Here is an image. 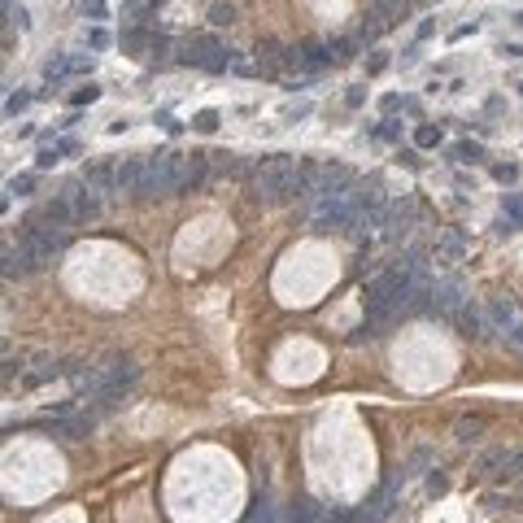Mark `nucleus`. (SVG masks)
I'll list each match as a JSON object with an SVG mask.
<instances>
[{
  "instance_id": "nucleus-1",
  "label": "nucleus",
  "mask_w": 523,
  "mask_h": 523,
  "mask_svg": "<svg viewBox=\"0 0 523 523\" xmlns=\"http://www.w3.org/2000/svg\"><path fill=\"white\" fill-rule=\"evenodd\" d=\"M305 192H310V170L296 166L288 153L266 157L262 166H253V175H248V196H253L257 205H292V201H301Z\"/></svg>"
},
{
  "instance_id": "nucleus-2",
  "label": "nucleus",
  "mask_w": 523,
  "mask_h": 523,
  "mask_svg": "<svg viewBox=\"0 0 523 523\" xmlns=\"http://www.w3.org/2000/svg\"><path fill=\"white\" fill-rule=\"evenodd\" d=\"M183 162H188V153H157V157L149 162L144 179H140L136 196L140 201H149V196H175V192H179V179H183Z\"/></svg>"
},
{
  "instance_id": "nucleus-3",
  "label": "nucleus",
  "mask_w": 523,
  "mask_h": 523,
  "mask_svg": "<svg viewBox=\"0 0 523 523\" xmlns=\"http://www.w3.org/2000/svg\"><path fill=\"white\" fill-rule=\"evenodd\" d=\"M353 218H358V196L344 188V192H323L314 201V214H310V227L318 235L327 231H340V227H353Z\"/></svg>"
},
{
  "instance_id": "nucleus-4",
  "label": "nucleus",
  "mask_w": 523,
  "mask_h": 523,
  "mask_svg": "<svg viewBox=\"0 0 523 523\" xmlns=\"http://www.w3.org/2000/svg\"><path fill=\"white\" fill-rule=\"evenodd\" d=\"M18 244L27 248V253L35 257V266L44 270V266H49V262L66 248V231H62V227H44L40 218H27V222H22V240H18Z\"/></svg>"
},
{
  "instance_id": "nucleus-5",
  "label": "nucleus",
  "mask_w": 523,
  "mask_h": 523,
  "mask_svg": "<svg viewBox=\"0 0 523 523\" xmlns=\"http://www.w3.org/2000/svg\"><path fill=\"white\" fill-rule=\"evenodd\" d=\"M179 62L192 66V70H209V75H218V70H231L235 66V57H231V49H222L214 35H192V40L183 44Z\"/></svg>"
},
{
  "instance_id": "nucleus-6",
  "label": "nucleus",
  "mask_w": 523,
  "mask_h": 523,
  "mask_svg": "<svg viewBox=\"0 0 523 523\" xmlns=\"http://www.w3.org/2000/svg\"><path fill=\"white\" fill-rule=\"evenodd\" d=\"M392 510H397V480L379 484V489L353 510V523H384V519H392Z\"/></svg>"
},
{
  "instance_id": "nucleus-7",
  "label": "nucleus",
  "mask_w": 523,
  "mask_h": 523,
  "mask_svg": "<svg viewBox=\"0 0 523 523\" xmlns=\"http://www.w3.org/2000/svg\"><path fill=\"white\" fill-rule=\"evenodd\" d=\"M462 305H467V288L458 279L432 283V318H458Z\"/></svg>"
},
{
  "instance_id": "nucleus-8",
  "label": "nucleus",
  "mask_w": 523,
  "mask_h": 523,
  "mask_svg": "<svg viewBox=\"0 0 523 523\" xmlns=\"http://www.w3.org/2000/svg\"><path fill=\"white\" fill-rule=\"evenodd\" d=\"M57 196L70 201V209H75V222H92V218L101 214V196H97V188H92V183H66Z\"/></svg>"
},
{
  "instance_id": "nucleus-9",
  "label": "nucleus",
  "mask_w": 523,
  "mask_h": 523,
  "mask_svg": "<svg viewBox=\"0 0 523 523\" xmlns=\"http://www.w3.org/2000/svg\"><path fill=\"white\" fill-rule=\"evenodd\" d=\"M44 432H53V436H62V441H83V436H92L97 432V414H75V419H44L40 423Z\"/></svg>"
},
{
  "instance_id": "nucleus-10",
  "label": "nucleus",
  "mask_w": 523,
  "mask_h": 523,
  "mask_svg": "<svg viewBox=\"0 0 523 523\" xmlns=\"http://www.w3.org/2000/svg\"><path fill=\"white\" fill-rule=\"evenodd\" d=\"M414 218H419V205H414V196H401L388 205V218H384V231L397 240V235H406L414 227Z\"/></svg>"
},
{
  "instance_id": "nucleus-11",
  "label": "nucleus",
  "mask_w": 523,
  "mask_h": 523,
  "mask_svg": "<svg viewBox=\"0 0 523 523\" xmlns=\"http://www.w3.org/2000/svg\"><path fill=\"white\" fill-rule=\"evenodd\" d=\"M484 318H489V331H510L515 323H523L519 318V305L510 301V296H497V301L484 305Z\"/></svg>"
},
{
  "instance_id": "nucleus-12",
  "label": "nucleus",
  "mask_w": 523,
  "mask_h": 523,
  "mask_svg": "<svg viewBox=\"0 0 523 523\" xmlns=\"http://www.w3.org/2000/svg\"><path fill=\"white\" fill-rule=\"evenodd\" d=\"M205 175H209V153H188V162H183V179H179V192H175V196L196 192V188L205 183Z\"/></svg>"
},
{
  "instance_id": "nucleus-13",
  "label": "nucleus",
  "mask_w": 523,
  "mask_h": 523,
  "mask_svg": "<svg viewBox=\"0 0 523 523\" xmlns=\"http://www.w3.org/2000/svg\"><path fill=\"white\" fill-rule=\"evenodd\" d=\"M35 270H40V266H35V257L22 244L18 248L14 244L5 248V279H27V275H35Z\"/></svg>"
},
{
  "instance_id": "nucleus-14",
  "label": "nucleus",
  "mask_w": 523,
  "mask_h": 523,
  "mask_svg": "<svg viewBox=\"0 0 523 523\" xmlns=\"http://www.w3.org/2000/svg\"><path fill=\"white\" fill-rule=\"evenodd\" d=\"M454 323H458V331H462L467 340H480L484 331H489V318H484V310H475L471 301H467V305L458 310V318H454Z\"/></svg>"
},
{
  "instance_id": "nucleus-15",
  "label": "nucleus",
  "mask_w": 523,
  "mask_h": 523,
  "mask_svg": "<svg viewBox=\"0 0 523 523\" xmlns=\"http://www.w3.org/2000/svg\"><path fill=\"white\" fill-rule=\"evenodd\" d=\"M144 170H149V162L127 157L123 166H118V192H131V196H136V188H140V179H144Z\"/></svg>"
},
{
  "instance_id": "nucleus-16",
  "label": "nucleus",
  "mask_w": 523,
  "mask_h": 523,
  "mask_svg": "<svg viewBox=\"0 0 523 523\" xmlns=\"http://www.w3.org/2000/svg\"><path fill=\"white\" fill-rule=\"evenodd\" d=\"M462 248H467V235H462V231H445L441 240H436V262H458Z\"/></svg>"
},
{
  "instance_id": "nucleus-17",
  "label": "nucleus",
  "mask_w": 523,
  "mask_h": 523,
  "mask_svg": "<svg viewBox=\"0 0 523 523\" xmlns=\"http://www.w3.org/2000/svg\"><path fill=\"white\" fill-rule=\"evenodd\" d=\"M449 162H484V144H480V140H458V144L454 149H449Z\"/></svg>"
},
{
  "instance_id": "nucleus-18",
  "label": "nucleus",
  "mask_w": 523,
  "mask_h": 523,
  "mask_svg": "<svg viewBox=\"0 0 523 523\" xmlns=\"http://www.w3.org/2000/svg\"><path fill=\"white\" fill-rule=\"evenodd\" d=\"M441 127H432V123H419V127H414V144H419V149H436V144H441Z\"/></svg>"
},
{
  "instance_id": "nucleus-19",
  "label": "nucleus",
  "mask_w": 523,
  "mask_h": 523,
  "mask_svg": "<svg viewBox=\"0 0 523 523\" xmlns=\"http://www.w3.org/2000/svg\"><path fill=\"white\" fill-rule=\"evenodd\" d=\"M235 18H240V14H235L231 0H218V5H209V22H214V27H231Z\"/></svg>"
},
{
  "instance_id": "nucleus-20",
  "label": "nucleus",
  "mask_w": 523,
  "mask_h": 523,
  "mask_svg": "<svg viewBox=\"0 0 523 523\" xmlns=\"http://www.w3.org/2000/svg\"><path fill=\"white\" fill-rule=\"evenodd\" d=\"M454 432H458V445H471L475 436L484 432V419H480V414H475V419H458V427H454Z\"/></svg>"
},
{
  "instance_id": "nucleus-21",
  "label": "nucleus",
  "mask_w": 523,
  "mask_h": 523,
  "mask_svg": "<svg viewBox=\"0 0 523 523\" xmlns=\"http://www.w3.org/2000/svg\"><path fill=\"white\" fill-rule=\"evenodd\" d=\"M218 123H222V114H218V110H201V114L192 118V131L209 136V131H218Z\"/></svg>"
},
{
  "instance_id": "nucleus-22",
  "label": "nucleus",
  "mask_w": 523,
  "mask_h": 523,
  "mask_svg": "<svg viewBox=\"0 0 523 523\" xmlns=\"http://www.w3.org/2000/svg\"><path fill=\"white\" fill-rule=\"evenodd\" d=\"M248 523H279L275 506H270V497H262V502L253 506V515H248Z\"/></svg>"
},
{
  "instance_id": "nucleus-23",
  "label": "nucleus",
  "mask_w": 523,
  "mask_h": 523,
  "mask_svg": "<svg viewBox=\"0 0 523 523\" xmlns=\"http://www.w3.org/2000/svg\"><path fill=\"white\" fill-rule=\"evenodd\" d=\"M331 57H336V66L353 62V57H358V44H353V40H331Z\"/></svg>"
},
{
  "instance_id": "nucleus-24",
  "label": "nucleus",
  "mask_w": 523,
  "mask_h": 523,
  "mask_svg": "<svg viewBox=\"0 0 523 523\" xmlns=\"http://www.w3.org/2000/svg\"><path fill=\"white\" fill-rule=\"evenodd\" d=\"M371 136H375V140H401L397 118H384V123H375V127H371Z\"/></svg>"
},
{
  "instance_id": "nucleus-25",
  "label": "nucleus",
  "mask_w": 523,
  "mask_h": 523,
  "mask_svg": "<svg viewBox=\"0 0 523 523\" xmlns=\"http://www.w3.org/2000/svg\"><path fill=\"white\" fill-rule=\"evenodd\" d=\"M79 14H83V18H92V22H101V18H110V5H105V0H83V5H79Z\"/></svg>"
},
{
  "instance_id": "nucleus-26",
  "label": "nucleus",
  "mask_w": 523,
  "mask_h": 523,
  "mask_svg": "<svg viewBox=\"0 0 523 523\" xmlns=\"http://www.w3.org/2000/svg\"><path fill=\"white\" fill-rule=\"evenodd\" d=\"M97 97H101V88H97V83H83L75 97H70V105H75V110H83V105H92Z\"/></svg>"
},
{
  "instance_id": "nucleus-27",
  "label": "nucleus",
  "mask_w": 523,
  "mask_h": 523,
  "mask_svg": "<svg viewBox=\"0 0 523 523\" xmlns=\"http://www.w3.org/2000/svg\"><path fill=\"white\" fill-rule=\"evenodd\" d=\"M31 101H35V97H31V92H14V97H9V101H5V114H9V118H18V114H22V110H27V105H31Z\"/></svg>"
},
{
  "instance_id": "nucleus-28",
  "label": "nucleus",
  "mask_w": 523,
  "mask_h": 523,
  "mask_svg": "<svg viewBox=\"0 0 523 523\" xmlns=\"http://www.w3.org/2000/svg\"><path fill=\"white\" fill-rule=\"evenodd\" d=\"M62 162V153H57V144H44L40 153H35V166H40V170H49V166H57Z\"/></svg>"
},
{
  "instance_id": "nucleus-29",
  "label": "nucleus",
  "mask_w": 523,
  "mask_h": 523,
  "mask_svg": "<svg viewBox=\"0 0 523 523\" xmlns=\"http://www.w3.org/2000/svg\"><path fill=\"white\" fill-rule=\"evenodd\" d=\"M31 196L35 192V175H18V179H9V196Z\"/></svg>"
},
{
  "instance_id": "nucleus-30",
  "label": "nucleus",
  "mask_w": 523,
  "mask_h": 523,
  "mask_svg": "<svg viewBox=\"0 0 523 523\" xmlns=\"http://www.w3.org/2000/svg\"><path fill=\"white\" fill-rule=\"evenodd\" d=\"M493 179H502V183H515V179H519V166H515V162H506V166H493Z\"/></svg>"
},
{
  "instance_id": "nucleus-31",
  "label": "nucleus",
  "mask_w": 523,
  "mask_h": 523,
  "mask_svg": "<svg viewBox=\"0 0 523 523\" xmlns=\"http://www.w3.org/2000/svg\"><path fill=\"white\" fill-rule=\"evenodd\" d=\"M401 101H406V97H397V92H388V97H379V110H384V114H397V110H401Z\"/></svg>"
},
{
  "instance_id": "nucleus-32",
  "label": "nucleus",
  "mask_w": 523,
  "mask_h": 523,
  "mask_svg": "<svg viewBox=\"0 0 523 523\" xmlns=\"http://www.w3.org/2000/svg\"><path fill=\"white\" fill-rule=\"evenodd\" d=\"M379 70H388V53H371V62H366V75H379Z\"/></svg>"
},
{
  "instance_id": "nucleus-33",
  "label": "nucleus",
  "mask_w": 523,
  "mask_h": 523,
  "mask_svg": "<svg viewBox=\"0 0 523 523\" xmlns=\"http://www.w3.org/2000/svg\"><path fill=\"white\" fill-rule=\"evenodd\" d=\"M506 344H510V349H519V353H523V323H515V327L506 331Z\"/></svg>"
},
{
  "instance_id": "nucleus-34",
  "label": "nucleus",
  "mask_w": 523,
  "mask_h": 523,
  "mask_svg": "<svg viewBox=\"0 0 523 523\" xmlns=\"http://www.w3.org/2000/svg\"><path fill=\"white\" fill-rule=\"evenodd\" d=\"M397 162H401V166H410V170H419V166H423V162H419V153H414V149H401V153H397Z\"/></svg>"
},
{
  "instance_id": "nucleus-35",
  "label": "nucleus",
  "mask_w": 523,
  "mask_h": 523,
  "mask_svg": "<svg viewBox=\"0 0 523 523\" xmlns=\"http://www.w3.org/2000/svg\"><path fill=\"white\" fill-rule=\"evenodd\" d=\"M88 44H92V49H105V44H110V35H105L101 27H92L88 31Z\"/></svg>"
},
{
  "instance_id": "nucleus-36",
  "label": "nucleus",
  "mask_w": 523,
  "mask_h": 523,
  "mask_svg": "<svg viewBox=\"0 0 523 523\" xmlns=\"http://www.w3.org/2000/svg\"><path fill=\"white\" fill-rule=\"evenodd\" d=\"M362 101H366V92H362V88H349V92H344V105H349V110H358Z\"/></svg>"
},
{
  "instance_id": "nucleus-37",
  "label": "nucleus",
  "mask_w": 523,
  "mask_h": 523,
  "mask_svg": "<svg viewBox=\"0 0 523 523\" xmlns=\"http://www.w3.org/2000/svg\"><path fill=\"white\" fill-rule=\"evenodd\" d=\"M310 110H314V105H310V101H301V105H292V110L283 114V118H288V123H296V118H305V114H310Z\"/></svg>"
},
{
  "instance_id": "nucleus-38",
  "label": "nucleus",
  "mask_w": 523,
  "mask_h": 523,
  "mask_svg": "<svg viewBox=\"0 0 523 523\" xmlns=\"http://www.w3.org/2000/svg\"><path fill=\"white\" fill-rule=\"evenodd\" d=\"M18 371H22V358H5V384H9Z\"/></svg>"
},
{
  "instance_id": "nucleus-39",
  "label": "nucleus",
  "mask_w": 523,
  "mask_h": 523,
  "mask_svg": "<svg viewBox=\"0 0 523 523\" xmlns=\"http://www.w3.org/2000/svg\"><path fill=\"white\" fill-rule=\"evenodd\" d=\"M57 153H62V157H70V153H79V140H62V144H57Z\"/></svg>"
},
{
  "instance_id": "nucleus-40",
  "label": "nucleus",
  "mask_w": 523,
  "mask_h": 523,
  "mask_svg": "<svg viewBox=\"0 0 523 523\" xmlns=\"http://www.w3.org/2000/svg\"><path fill=\"white\" fill-rule=\"evenodd\" d=\"M515 22H523V14H519V18H515Z\"/></svg>"
},
{
  "instance_id": "nucleus-41",
  "label": "nucleus",
  "mask_w": 523,
  "mask_h": 523,
  "mask_svg": "<svg viewBox=\"0 0 523 523\" xmlns=\"http://www.w3.org/2000/svg\"><path fill=\"white\" fill-rule=\"evenodd\" d=\"M519 88H523V83H519Z\"/></svg>"
},
{
  "instance_id": "nucleus-42",
  "label": "nucleus",
  "mask_w": 523,
  "mask_h": 523,
  "mask_svg": "<svg viewBox=\"0 0 523 523\" xmlns=\"http://www.w3.org/2000/svg\"><path fill=\"white\" fill-rule=\"evenodd\" d=\"M519 489H523V484H519Z\"/></svg>"
}]
</instances>
